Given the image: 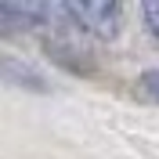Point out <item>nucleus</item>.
<instances>
[{"label": "nucleus", "instance_id": "3", "mask_svg": "<svg viewBox=\"0 0 159 159\" xmlns=\"http://www.w3.org/2000/svg\"><path fill=\"white\" fill-rule=\"evenodd\" d=\"M0 80H7L11 87H25V90H43V76H40L33 65H25L22 58H7L0 54Z\"/></svg>", "mask_w": 159, "mask_h": 159}, {"label": "nucleus", "instance_id": "4", "mask_svg": "<svg viewBox=\"0 0 159 159\" xmlns=\"http://www.w3.org/2000/svg\"><path fill=\"white\" fill-rule=\"evenodd\" d=\"M138 94H141L145 101H156V105H159V69L145 72V76L138 80Z\"/></svg>", "mask_w": 159, "mask_h": 159}, {"label": "nucleus", "instance_id": "1", "mask_svg": "<svg viewBox=\"0 0 159 159\" xmlns=\"http://www.w3.org/2000/svg\"><path fill=\"white\" fill-rule=\"evenodd\" d=\"M65 18L76 25V29H87L101 40H112L119 33V22H123V7L109 4V0H83V4H61Z\"/></svg>", "mask_w": 159, "mask_h": 159}, {"label": "nucleus", "instance_id": "5", "mask_svg": "<svg viewBox=\"0 0 159 159\" xmlns=\"http://www.w3.org/2000/svg\"><path fill=\"white\" fill-rule=\"evenodd\" d=\"M145 22H148V29L159 36V0L156 4H145Z\"/></svg>", "mask_w": 159, "mask_h": 159}, {"label": "nucleus", "instance_id": "2", "mask_svg": "<svg viewBox=\"0 0 159 159\" xmlns=\"http://www.w3.org/2000/svg\"><path fill=\"white\" fill-rule=\"evenodd\" d=\"M43 22H65V11L51 4H29V0H0V36L36 29Z\"/></svg>", "mask_w": 159, "mask_h": 159}]
</instances>
